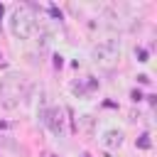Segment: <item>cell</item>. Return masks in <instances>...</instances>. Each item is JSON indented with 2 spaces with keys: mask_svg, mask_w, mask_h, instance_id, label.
Here are the masks:
<instances>
[{
  "mask_svg": "<svg viewBox=\"0 0 157 157\" xmlns=\"http://www.w3.org/2000/svg\"><path fill=\"white\" fill-rule=\"evenodd\" d=\"M101 142H103V147L115 150V147L123 145V132H120V130H105L103 137H101Z\"/></svg>",
  "mask_w": 157,
  "mask_h": 157,
  "instance_id": "5",
  "label": "cell"
},
{
  "mask_svg": "<svg viewBox=\"0 0 157 157\" xmlns=\"http://www.w3.org/2000/svg\"><path fill=\"white\" fill-rule=\"evenodd\" d=\"M0 17H2V5H0Z\"/></svg>",
  "mask_w": 157,
  "mask_h": 157,
  "instance_id": "9",
  "label": "cell"
},
{
  "mask_svg": "<svg viewBox=\"0 0 157 157\" xmlns=\"http://www.w3.org/2000/svg\"><path fill=\"white\" fill-rule=\"evenodd\" d=\"M135 54H137V59H140V61H147V52H145V49H137Z\"/></svg>",
  "mask_w": 157,
  "mask_h": 157,
  "instance_id": "8",
  "label": "cell"
},
{
  "mask_svg": "<svg viewBox=\"0 0 157 157\" xmlns=\"http://www.w3.org/2000/svg\"><path fill=\"white\" fill-rule=\"evenodd\" d=\"M39 120L52 130V135L56 137H64L66 132V118H64V108L54 105V108H42L39 110Z\"/></svg>",
  "mask_w": 157,
  "mask_h": 157,
  "instance_id": "4",
  "label": "cell"
},
{
  "mask_svg": "<svg viewBox=\"0 0 157 157\" xmlns=\"http://www.w3.org/2000/svg\"><path fill=\"white\" fill-rule=\"evenodd\" d=\"M150 145H152V142H150V135L142 132V135L137 137V147H140V150H150Z\"/></svg>",
  "mask_w": 157,
  "mask_h": 157,
  "instance_id": "7",
  "label": "cell"
},
{
  "mask_svg": "<svg viewBox=\"0 0 157 157\" xmlns=\"http://www.w3.org/2000/svg\"><path fill=\"white\" fill-rule=\"evenodd\" d=\"M10 32L17 39H29L37 32V17L29 7H15L10 15Z\"/></svg>",
  "mask_w": 157,
  "mask_h": 157,
  "instance_id": "2",
  "label": "cell"
},
{
  "mask_svg": "<svg viewBox=\"0 0 157 157\" xmlns=\"http://www.w3.org/2000/svg\"><path fill=\"white\" fill-rule=\"evenodd\" d=\"M27 96V78L22 74H7L0 81V105L7 110L20 108L22 98Z\"/></svg>",
  "mask_w": 157,
  "mask_h": 157,
  "instance_id": "1",
  "label": "cell"
},
{
  "mask_svg": "<svg viewBox=\"0 0 157 157\" xmlns=\"http://www.w3.org/2000/svg\"><path fill=\"white\" fill-rule=\"evenodd\" d=\"M81 128L91 135L93 132V115H81Z\"/></svg>",
  "mask_w": 157,
  "mask_h": 157,
  "instance_id": "6",
  "label": "cell"
},
{
  "mask_svg": "<svg viewBox=\"0 0 157 157\" xmlns=\"http://www.w3.org/2000/svg\"><path fill=\"white\" fill-rule=\"evenodd\" d=\"M93 61L98 64V66H113L118 59H120V39H115V37H110V39H103V42H98L96 47H93Z\"/></svg>",
  "mask_w": 157,
  "mask_h": 157,
  "instance_id": "3",
  "label": "cell"
}]
</instances>
